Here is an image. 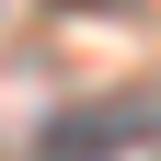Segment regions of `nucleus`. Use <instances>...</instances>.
<instances>
[{
  "instance_id": "nucleus-1",
  "label": "nucleus",
  "mask_w": 161,
  "mask_h": 161,
  "mask_svg": "<svg viewBox=\"0 0 161 161\" xmlns=\"http://www.w3.org/2000/svg\"><path fill=\"white\" fill-rule=\"evenodd\" d=\"M138 138H161V92H150V80L46 115V161H115V150H138Z\"/></svg>"
}]
</instances>
